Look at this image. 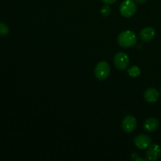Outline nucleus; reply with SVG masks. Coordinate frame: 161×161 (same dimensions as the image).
Segmentation results:
<instances>
[{
    "label": "nucleus",
    "mask_w": 161,
    "mask_h": 161,
    "mask_svg": "<svg viewBox=\"0 0 161 161\" xmlns=\"http://www.w3.org/2000/svg\"><path fill=\"white\" fill-rule=\"evenodd\" d=\"M110 13H111V9L109 8L108 5L107 4H105V6L102 8V9H101V14H102L104 17H108L110 14Z\"/></svg>",
    "instance_id": "ddd939ff"
},
{
    "label": "nucleus",
    "mask_w": 161,
    "mask_h": 161,
    "mask_svg": "<svg viewBox=\"0 0 161 161\" xmlns=\"http://www.w3.org/2000/svg\"><path fill=\"white\" fill-rule=\"evenodd\" d=\"M144 98L149 103H154L160 98V93L155 88H148L144 92Z\"/></svg>",
    "instance_id": "1a4fd4ad"
},
{
    "label": "nucleus",
    "mask_w": 161,
    "mask_h": 161,
    "mask_svg": "<svg viewBox=\"0 0 161 161\" xmlns=\"http://www.w3.org/2000/svg\"><path fill=\"white\" fill-rule=\"evenodd\" d=\"M117 42L120 47L128 48V47H134L137 43V36L134 31L127 30L122 31L118 36Z\"/></svg>",
    "instance_id": "f257e3e1"
},
{
    "label": "nucleus",
    "mask_w": 161,
    "mask_h": 161,
    "mask_svg": "<svg viewBox=\"0 0 161 161\" xmlns=\"http://www.w3.org/2000/svg\"><path fill=\"white\" fill-rule=\"evenodd\" d=\"M9 32V28L6 24L0 23V36H6Z\"/></svg>",
    "instance_id": "f8f14e48"
},
{
    "label": "nucleus",
    "mask_w": 161,
    "mask_h": 161,
    "mask_svg": "<svg viewBox=\"0 0 161 161\" xmlns=\"http://www.w3.org/2000/svg\"><path fill=\"white\" fill-rule=\"evenodd\" d=\"M123 130L126 133H131L136 129L137 120L135 116H127L124 118L121 124Z\"/></svg>",
    "instance_id": "39448f33"
},
{
    "label": "nucleus",
    "mask_w": 161,
    "mask_h": 161,
    "mask_svg": "<svg viewBox=\"0 0 161 161\" xmlns=\"http://www.w3.org/2000/svg\"><path fill=\"white\" fill-rule=\"evenodd\" d=\"M127 73L130 77L133 78H136V77L139 76L141 75V69L137 65H133L130 67L127 70Z\"/></svg>",
    "instance_id": "9b49d317"
},
{
    "label": "nucleus",
    "mask_w": 161,
    "mask_h": 161,
    "mask_svg": "<svg viewBox=\"0 0 161 161\" xmlns=\"http://www.w3.org/2000/svg\"><path fill=\"white\" fill-rule=\"evenodd\" d=\"M102 2H103L105 4H107V5H112L113 4V3H116L117 0H102Z\"/></svg>",
    "instance_id": "4468645a"
},
{
    "label": "nucleus",
    "mask_w": 161,
    "mask_h": 161,
    "mask_svg": "<svg viewBox=\"0 0 161 161\" xmlns=\"http://www.w3.org/2000/svg\"><path fill=\"white\" fill-rule=\"evenodd\" d=\"M135 3H138V4H144L145 3H146L147 0H135Z\"/></svg>",
    "instance_id": "2eb2a0df"
},
{
    "label": "nucleus",
    "mask_w": 161,
    "mask_h": 161,
    "mask_svg": "<svg viewBox=\"0 0 161 161\" xmlns=\"http://www.w3.org/2000/svg\"><path fill=\"white\" fill-rule=\"evenodd\" d=\"M160 123H159L158 119H156L154 117L148 118L144 123V128L146 131L148 132H153L157 130L159 127Z\"/></svg>",
    "instance_id": "9d476101"
},
{
    "label": "nucleus",
    "mask_w": 161,
    "mask_h": 161,
    "mask_svg": "<svg viewBox=\"0 0 161 161\" xmlns=\"http://www.w3.org/2000/svg\"><path fill=\"white\" fill-rule=\"evenodd\" d=\"M137 10V5L132 0H124L119 6V12L124 17H131L135 14Z\"/></svg>",
    "instance_id": "f03ea898"
},
{
    "label": "nucleus",
    "mask_w": 161,
    "mask_h": 161,
    "mask_svg": "<svg viewBox=\"0 0 161 161\" xmlns=\"http://www.w3.org/2000/svg\"><path fill=\"white\" fill-rule=\"evenodd\" d=\"M110 65L106 61H100L94 69V75L99 80H105L108 78L110 73Z\"/></svg>",
    "instance_id": "7ed1b4c3"
},
{
    "label": "nucleus",
    "mask_w": 161,
    "mask_h": 161,
    "mask_svg": "<svg viewBox=\"0 0 161 161\" xmlns=\"http://www.w3.org/2000/svg\"><path fill=\"white\" fill-rule=\"evenodd\" d=\"M160 91H161V86H160Z\"/></svg>",
    "instance_id": "dca6fc26"
},
{
    "label": "nucleus",
    "mask_w": 161,
    "mask_h": 161,
    "mask_svg": "<svg viewBox=\"0 0 161 161\" xmlns=\"http://www.w3.org/2000/svg\"><path fill=\"white\" fill-rule=\"evenodd\" d=\"M156 31L152 27H146L143 28L139 33V37L144 42H150L155 38Z\"/></svg>",
    "instance_id": "6e6552de"
},
{
    "label": "nucleus",
    "mask_w": 161,
    "mask_h": 161,
    "mask_svg": "<svg viewBox=\"0 0 161 161\" xmlns=\"http://www.w3.org/2000/svg\"><path fill=\"white\" fill-rule=\"evenodd\" d=\"M135 146L140 149H146L152 143V138L147 135H139L134 139Z\"/></svg>",
    "instance_id": "0eeeda50"
},
{
    "label": "nucleus",
    "mask_w": 161,
    "mask_h": 161,
    "mask_svg": "<svg viewBox=\"0 0 161 161\" xmlns=\"http://www.w3.org/2000/svg\"><path fill=\"white\" fill-rule=\"evenodd\" d=\"M130 64V58L124 52H119L114 57L115 67L117 69L124 71L127 69Z\"/></svg>",
    "instance_id": "20e7f679"
},
{
    "label": "nucleus",
    "mask_w": 161,
    "mask_h": 161,
    "mask_svg": "<svg viewBox=\"0 0 161 161\" xmlns=\"http://www.w3.org/2000/svg\"><path fill=\"white\" fill-rule=\"evenodd\" d=\"M146 159L149 161L158 160L161 156V147L157 144L150 145L146 151Z\"/></svg>",
    "instance_id": "423d86ee"
}]
</instances>
